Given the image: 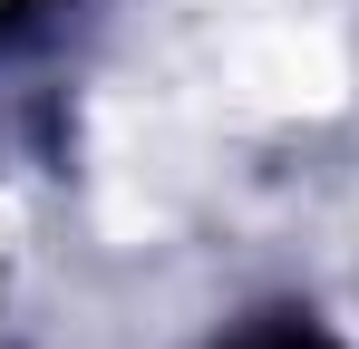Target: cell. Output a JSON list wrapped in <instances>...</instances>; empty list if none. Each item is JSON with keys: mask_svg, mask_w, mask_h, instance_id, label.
<instances>
[{"mask_svg": "<svg viewBox=\"0 0 359 349\" xmlns=\"http://www.w3.org/2000/svg\"><path fill=\"white\" fill-rule=\"evenodd\" d=\"M243 349H330V340H311V330H262V340H243Z\"/></svg>", "mask_w": 359, "mask_h": 349, "instance_id": "obj_1", "label": "cell"}]
</instances>
